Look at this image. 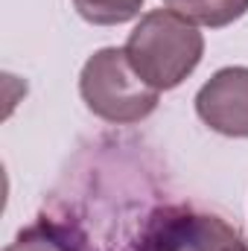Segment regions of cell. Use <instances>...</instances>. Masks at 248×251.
Wrapping results in <instances>:
<instances>
[{
    "instance_id": "obj_1",
    "label": "cell",
    "mask_w": 248,
    "mask_h": 251,
    "mask_svg": "<svg viewBox=\"0 0 248 251\" xmlns=\"http://www.w3.org/2000/svg\"><path fill=\"white\" fill-rule=\"evenodd\" d=\"M125 59L131 70L155 91H173L198 67L204 56V35L198 24L173 12L152 9L128 32Z\"/></svg>"
},
{
    "instance_id": "obj_2",
    "label": "cell",
    "mask_w": 248,
    "mask_h": 251,
    "mask_svg": "<svg viewBox=\"0 0 248 251\" xmlns=\"http://www.w3.org/2000/svg\"><path fill=\"white\" fill-rule=\"evenodd\" d=\"M79 94L99 120L105 123H140L146 120L161 100V91L149 88L125 59L123 47L97 50L79 76Z\"/></svg>"
},
{
    "instance_id": "obj_3",
    "label": "cell",
    "mask_w": 248,
    "mask_h": 251,
    "mask_svg": "<svg viewBox=\"0 0 248 251\" xmlns=\"http://www.w3.org/2000/svg\"><path fill=\"white\" fill-rule=\"evenodd\" d=\"M243 234L216 213L167 207L155 213L137 251H228Z\"/></svg>"
},
{
    "instance_id": "obj_4",
    "label": "cell",
    "mask_w": 248,
    "mask_h": 251,
    "mask_svg": "<svg viewBox=\"0 0 248 251\" xmlns=\"http://www.w3.org/2000/svg\"><path fill=\"white\" fill-rule=\"evenodd\" d=\"M196 114L225 137H248V67L216 70L196 94Z\"/></svg>"
},
{
    "instance_id": "obj_5",
    "label": "cell",
    "mask_w": 248,
    "mask_h": 251,
    "mask_svg": "<svg viewBox=\"0 0 248 251\" xmlns=\"http://www.w3.org/2000/svg\"><path fill=\"white\" fill-rule=\"evenodd\" d=\"M3 251H88V246L76 228L53 219H38L26 225Z\"/></svg>"
},
{
    "instance_id": "obj_6",
    "label": "cell",
    "mask_w": 248,
    "mask_h": 251,
    "mask_svg": "<svg viewBox=\"0 0 248 251\" xmlns=\"http://www.w3.org/2000/svg\"><path fill=\"white\" fill-rule=\"evenodd\" d=\"M173 12L190 18L198 26H228L248 12V0H164Z\"/></svg>"
},
{
    "instance_id": "obj_7",
    "label": "cell",
    "mask_w": 248,
    "mask_h": 251,
    "mask_svg": "<svg viewBox=\"0 0 248 251\" xmlns=\"http://www.w3.org/2000/svg\"><path fill=\"white\" fill-rule=\"evenodd\" d=\"M73 6L94 26H117L140 15L143 0H73Z\"/></svg>"
},
{
    "instance_id": "obj_8",
    "label": "cell",
    "mask_w": 248,
    "mask_h": 251,
    "mask_svg": "<svg viewBox=\"0 0 248 251\" xmlns=\"http://www.w3.org/2000/svg\"><path fill=\"white\" fill-rule=\"evenodd\" d=\"M228 251H248V240H246V237H240V240H237Z\"/></svg>"
}]
</instances>
